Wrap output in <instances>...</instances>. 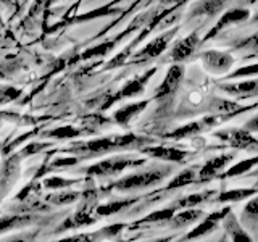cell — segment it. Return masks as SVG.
Wrapping results in <instances>:
<instances>
[{
    "label": "cell",
    "mask_w": 258,
    "mask_h": 242,
    "mask_svg": "<svg viewBox=\"0 0 258 242\" xmlns=\"http://www.w3.org/2000/svg\"><path fill=\"white\" fill-rule=\"evenodd\" d=\"M216 139H220L224 144H229L234 149L240 150H255L258 149V139L250 134V131L245 129H224V131L215 133Z\"/></svg>",
    "instance_id": "1"
},
{
    "label": "cell",
    "mask_w": 258,
    "mask_h": 242,
    "mask_svg": "<svg viewBox=\"0 0 258 242\" xmlns=\"http://www.w3.org/2000/svg\"><path fill=\"white\" fill-rule=\"evenodd\" d=\"M202 63H204L205 70L213 73V75H224L232 68L234 56L228 52L205 50L202 53Z\"/></svg>",
    "instance_id": "2"
},
{
    "label": "cell",
    "mask_w": 258,
    "mask_h": 242,
    "mask_svg": "<svg viewBox=\"0 0 258 242\" xmlns=\"http://www.w3.org/2000/svg\"><path fill=\"white\" fill-rule=\"evenodd\" d=\"M166 174H168V171H147V173H141V174H133V176H127L124 179H121L119 183H116V188L121 191L147 188V186L160 183Z\"/></svg>",
    "instance_id": "3"
},
{
    "label": "cell",
    "mask_w": 258,
    "mask_h": 242,
    "mask_svg": "<svg viewBox=\"0 0 258 242\" xmlns=\"http://www.w3.org/2000/svg\"><path fill=\"white\" fill-rule=\"evenodd\" d=\"M202 44V39L199 36V32H192V34L185 36L184 39L177 40L174 44L171 53H169V60L173 62H184L187 60L189 56L197 50L199 45Z\"/></svg>",
    "instance_id": "4"
},
{
    "label": "cell",
    "mask_w": 258,
    "mask_h": 242,
    "mask_svg": "<svg viewBox=\"0 0 258 242\" xmlns=\"http://www.w3.org/2000/svg\"><path fill=\"white\" fill-rule=\"evenodd\" d=\"M248 16H250V12L247 10V8H232V10L226 12L221 18L218 20V23L215 24V26L207 32V36L204 37V40H208V39L218 36L224 28L231 26V24H236V23L248 20Z\"/></svg>",
    "instance_id": "5"
},
{
    "label": "cell",
    "mask_w": 258,
    "mask_h": 242,
    "mask_svg": "<svg viewBox=\"0 0 258 242\" xmlns=\"http://www.w3.org/2000/svg\"><path fill=\"white\" fill-rule=\"evenodd\" d=\"M174 34H176V29H171V31L165 32V34L158 36L157 39H153L152 42H149L139 53H137L136 60L142 62V60L155 58V56H158L169 45V42H171V39L174 37Z\"/></svg>",
    "instance_id": "6"
},
{
    "label": "cell",
    "mask_w": 258,
    "mask_h": 242,
    "mask_svg": "<svg viewBox=\"0 0 258 242\" xmlns=\"http://www.w3.org/2000/svg\"><path fill=\"white\" fill-rule=\"evenodd\" d=\"M231 213V208L229 207H226V208H221V210H218V212H213L212 215H208L204 221H202L200 224H197L196 228H194L187 236H185L184 239H196V237H200V236H205V234L208 232H212L218 223L223 221L226 216H228Z\"/></svg>",
    "instance_id": "7"
},
{
    "label": "cell",
    "mask_w": 258,
    "mask_h": 242,
    "mask_svg": "<svg viewBox=\"0 0 258 242\" xmlns=\"http://www.w3.org/2000/svg\"><path fill=\"white\" fill-rule=\"evenodd\" d=\"M234 157H236L234 153H223V155H218V157L207 160V163L200 168L199 179L208 181V179H212V177L218 176L234 160Z\"/></svg>",
    "instance_id": "8"
},
{
    "label": "cell",
    "mask_w": 258,
    "mask_h": 242,
    "mask_svg": "<svg viewBox=\"0 0 258 242\" xmlns=\"http://www.w3.org/2000/svg\"><path fill=\"white\" fill-rule=\"evenodd\" d=\"M182 76H184V68L181 65H173V67L169 68L166 78L163 79V83H161V86L158 87L157 99H165V97L176 92V89L179 87L181 81H182Z\"/></svg>",
    "instance_id": "9"
},
{
    "label": "cell",
    "mask_w": 258,
    "mask_h": 242,
    "mask_svg": "<svg viewBox=\"0 0 258 242\" xmlns=\"http://www.w3.org/2000/svg\"><path fill=\"white\" fill-rule=\"evenodd\" d=\"M145 153L153 158L166 160V161H176V163H184L189 157V152L177 147H165V145H157V147L145 149Z\"/></svg>",
    "instance_id": "10"
},
{
    "label": "cell",
    "mask_w": 258,
    "mask_h": 242,
    "mask_svg": "<svg viewBox=\"0 0 258 242\" xmlns=\"http://www.w3.org/2000/svg\"><path fill=\"white\" fill-rule=\"evenodd\" d=\"M216 123V119L213 118H207V119H199V121H192V123L189 125H184L181 128H177L176 131L166 134L165 137H168V139H176V141H181V139H185V137H192L196 136L199 133L204 131L205 128L212 126Z\"/></svg>",
    "instance_id": "11"
},
{
    "label": "cell",
    "mask_w": 258,
    "mask_h": 242,
    "mask_svg": "<svg viewBox=\"0 0 258 242\" xmlns=\"http://www.w3.org/2000/svg\"><path fill=\"white\" fill-rule=\"evenodd\" d=\"M221 89L229 95L234 97H252L258 95V79L240 81V83H228L221 84Z\"/></svg>",
    "instance_id": "12"
},
{
    "label": "cell",
    "mask_w": 258,
    "mask_h": 242,
    "mask_svg": "<svg viewBox=\"0 0 258 242\" xmlns=\"http://www.w3.org/2000/svg\"><path fill=\"white\" fill-rule=\"evenodd\" d=\"M142 160L136 161V160H127V158H115V160H107V161H102L97 166L92 168V171L97 174H111V173H118L121 169H124L127 166H133V165H141Z\"/></svg>",
    "instance_id": "13"
},
{
    "label": "cell",
    "mask_w": 258,
    "mask_h": 242,
    "mask_svg": "<svg viewBox=\"0 0 258 242\" xmlns=\"http://www.w3.org/2000/svg\"><path fill=\"white\" fill-rule=\"evenodd\" d=\"M228 4V0H200L190 8V16H215Z\"/></svg>",
    "instance_id": "14"
},
{
    "label": "cell",
    "mask_w": 258,
    "mask_h": 242,
    "mask_svg": "<svg viewBox=\"0 0 258 242\" xmlns=\"http://www.w3.org/2000/svg\"><path fill=\"white\" fill-rule=\"evenodd\" d=\"M204 216V212L202 210H196L194 207L190 208H184L181 213H177L171 218V221L174 226H185V224H190V223H196L197 220H200V218Z\"/></svg>",
    "instance_id": "15"
},
{
    "label": "cell",
    "mask_w": 258,
    "mask_h": 242,
    "mask_svg": "<svg viewBox=\"0 0 258 242\" xmlns=\"http://www.w3.org/2000/svg\"><path fill=\"white\" fill-rule=\"evenodd\" d=\"M153 73H155V70H152V71H149V73H145L144 76L134 79L133 83H129V84L123 89V91H121V97H129V95H136V94L142 92L144 86L147 84V81L152 78Z\"/></svg>",
    "instance_id": "16"
},
{
    "label": "cell",
    "mask_w": 258,
    "mask_h": 242,
    "mask_svg": "<svg viewBox=\"0 0 258 242\" xmlns=\"http://www.w3.org/2000/svg\"><path fill=\"white\" fill-rule=\"evenodd\" d=\"M255 165H258V157H253V158H247V160H242L240 163L231 166L228 171L223 173V177H234V176H239V174H244L247 171H250Z\"/></svg>",
    "instance_id": "17"
},
{
    "label": "cell",
    "mask_w": 258,
    "mask_h": 242,
    "mask_svg": "<svg viewBox=\"0 0 258 242\" xmlns=\"http://www.w3.org/2000/svg\"><path fill=\"white\" fill-rule=\"evenodd\" d=\"M145 105H147V102H141V103L129 105V107H124V108H121L119 111H116L115 118L119 121L121 125H127V121L131 119L134 115H137L139 111H142L145 108Z\"/></svg>",
    "instance_id": "18"
},
{
    "label": "cell",
    "mask_w": 258,
    "mask_h": 242,
    "mask_svg": "<svg viewBox=\"0 0 258 242\" xmlns=\"http://www.w3.org/2000/svg\"><path fill=\"white\" fill-rule=\"evenodd\" d=\"M210 196H213V191H207V192H202V194H192V196H187L181 200L176 202V207L179 208H190V207H197L200 205L202 202H205Z\"/></svg>",
    "instance_id": "19"
},
{
    "label": "cell",
    "mask_w": 258,
    "mask_h": 242,
    "mask_svg": "<svg viewBox=\"0 0 258 242\" xmlns=\"http://www.w3.org/2000/svg\"><path fill=\"white\" fill-rule=\"evenodd\" d=\"M194 181H196V171H194L192 168H189V169H184V171H181L179 174H177L174 179L168 184L166 189H177V188L187 186V184H190Z\"/></svg>",
    "instance_id": "20"
},
{
    "label": "cell",
    "mask_w": 258,
    "mask_h": 242,
    "mask_svg": "<svg viewBox=\"0 0 258 242\" xmlns=\"http://www.w3.org/2000/svg\"><path fill=\"white\" fill-rule=\"evenodd\" d=\"M223 221H224V226H226V231H228L229 236H232L234 240H250V237L247 236L244 231L240 229V224L236 223V220H234V218L229 216V220H228V216H226Z\"/></svg>",
    "instance_id": "21"
},
{
    "label": "cell",
    "mask_w": 258,
    "mask_h": 242,
    "mask_svg": "<svg viewBox=\"0 0 258 242\" xmlns=\"http://www.w3.org/2000/svg\"><path fill=\"white\" fill-rule=\"evenodd\" d=\"M256 194L255 189H234V191H228L221 194L218 197V202H236V200H242V199H247L250 196Z\"/></svg>",
    "instance_id": "22"
},
{
    "label": "cell",
    "mask_w": 258,
    "mask_h": 242,
    "mask_svg": "<svg viewBox=\"0 0 258 242\" xmlns=\"http://www.w3.org/2000/svg\"><path fill=\"white\" fill-rule=\"evenodd\" d=\"M242 220H244L245 223H250V224H258V197L252 199L244 207Z\"/></svg>",
    "instance_id": "23"
},
{
    "label": "cell",
    "mask_w": 258,
    "mask_h": 242,
    "mask_svg": "<svg viewBox=\"0 0 258 242\" xmlns=\"http://www.w3.org/2000/svg\"><path fill=\"white\" fill-rule=\"evenodd\" d=\"M173 216H174V208H165L152 213L150 216L145 218V221H171Z\"/></svg>",
    "instance_id": "24"
},
{
    "label": "cell",
    "mask_w": 258,
    "mask_h": 242,
    "mask_svg": "<svg viewBox=\"0 0 258 242\" xmlns=\"http://www.w3.org/2000/svg\"><path fill=\"white\" fill-rule=\"evenodd\" d=\"M250 76H258V63L242 67L234 71L232 75H229V78H250Z\"/></svg>",
    "instance_id": "25"
},
{
    "label": "cell",
    "mask_w": 258,
    "mask_h": 242,
    "mask_svg": "<svg viewBox=\"0 0 258 242\" xmlns=\"http://www.w3.org/2000/svg\"><path fill=\"white\" fill-rule=\"evenodd\" d=\"M237 48H242V50H248V52H252V53H258V36L242 40V44H239Z\"/></svg>",
    "instance_id": "26"
},
{
    "label": "cell",
    "mask_w": 258,
    "mask_h": 242,
    "mask_svg": "<svg viewBox=\"0 0 258 242\" xmlns=\"http://www.w3.org/2000/svg\"><path fill=\"white\" fill-rule=\"evenodd\" d=\"M129 204H131V202H116V204H113V205H108V207L102 208V213H113V212H118V210L124 208V207L129 205Z\"/></svg>",
    "instance_id": "27"
},
{
    "label": "cell",
    "mask_w": 258,
    "mask_h": 242,
    "mask_svg": "<svg viewBox=\"0 0 258 242\" xmlns=\"http://www.w3.org/2000/svg\"><path fill=\"white\" fill-rule=\"evenodd\" d=\"M245 128L248 129L250 133H256V131H258V115L253 116L252 119H248V121H247V125H245Z\"/></svg>",
    "instance_id": "28"
},
{
    "label": "cell",
    "mask_w": 258,
    "mask_h": 242,
    "mask_svg": "<svg viewBox=\"0 0 258 242\" xmlns=\"http://www.w3.org/2000/svg\"><path fill=\"white\" fill-rule=\"evenodd\" d=\"M253 21H258V15L255 16V18H253Z\"/></svg>",
    "instance_id": "29"
},
{
    "label": "cell",
    "mask_w": 258,
    "mask_h": 242,
    "mask_svg": "<svg viewBox=\"0 0 258 242\" xmlns=\"http://www.w3.org/2000/svg\"><path fill=\"white\" fill-rule=\"evenodd\" d=\"M177 2H181V0H177Z\"/></svg>",
    "instance_id": "30"
}]
</instances>
